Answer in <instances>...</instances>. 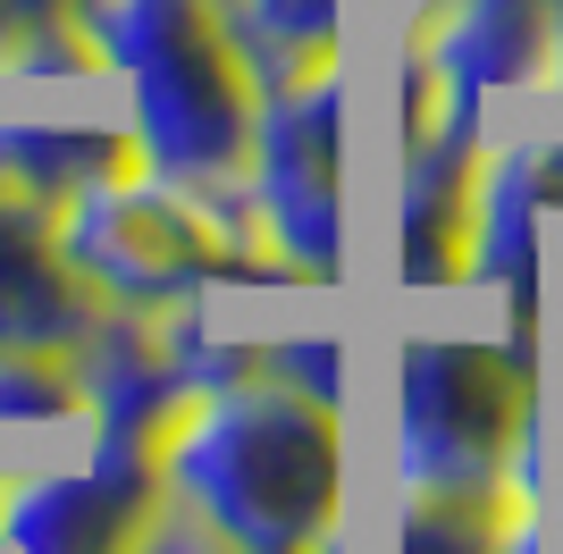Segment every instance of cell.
<instances>
[{"label": "cell", "instance_id": "6da1fadb", "mask_svg": "<svg viewBox=\"0 0 563 554\" xmlns=\"http://www.w3.org/2000/svg\"><path fill=\"white\" fill-rule=\"evenodd\" d=\"M161 479L244 554H311L329 530H345V412L253 369L194 395V412L161 445Z\"/></svg>", "mask_w": 563, "mask_h": 554}, {"label": "cell", "instance_id": "7a4b0ae2", "mask_svg": "<svg viewBox=\"0 0 563 554\" xmlns=\"http://www.w3.org/2000/svg\"><path fill=\"white\" fill-rule=\"evenodd\" d=\"M76 34L93 43V68L126 85L118 118L152 177L194 193L244 177L261 76L235 51L219 0H76Z\"/></svg>", "mask_w": 563, "mask_h": 554}, {"label": "cell", "instance_id": "3957f363", "mask_svg": "<svg viewBox=\"0 0 563 554\" xmlns=\"http://www.w3.org/2000/svg\"><path fill=\"white\" fill-rule=\"evenodd\" d=\"M59 253L101 302H126V311H177V302L228 295V286H303L261 244L244 177L219 193L168 185L152 168L101 177L76 202H59Z\"/></svg>", "mask_w": 563, "mask_h": 554}, {"label": "cell", "instance_id": "277c9868", "mask_svg": "<svg viewBox=\"0 0 563 554\" xmlns=\"http://www.w3.org/2000/svg\"><path fill=\"white\" fill-rule=\"evenodd\" d=\"M539 353L505 336H412L396 353V496L429 487H505L547 505Z\"/></svg>", "mask_w": 563, "mask_h": 554}, {"label": "cell", "instance_id": "5b68a950", "mask_svg": "<svg viewBox=\"0 0 563 554\" xmlns=\"http://www.w3.org/2000/svg\"><path fill=\"white\" fill-rule=\"evenodd\" d=\"M244 202L261 219V244L303 286L345 277V59L261 92Z\"/></svg>", "mask_w": 563, "mask_h": 554}, {"label": "cell", "instance_id": "8992f818", "mask_svg": "<svg viewBox=\"0 0 563 554\" xmlns=\"http://www.w3.org/2000/svg\"><path fill=\"white\" fill-rule=\"evenodd\" d=\"M168 505L152 445L85 437L59 470H0V554H126Z\"/></svg>", "mask_w": 563, "mask_h": 554}, {"label": "cell", "instance_id": "52a82bcc", "mask_svg": "<svg viewBox=\"0 0 563 554\" xmlns=\"http://www.w3.org/2000/svg\"><path fill=\"white\" fill-rule=\"evenodd\" d=\"M68 362H76V387H85V437L152 445V454L177 437V420L202 395L177 362V345H168V311L101 302V320L85 328V345Z\"/></svg>", "mask_w": 563, "mask_h": 554}, {"label": "cell", "instance_id": "ba28073f", "mask_svg": "<svg viewBox=\"0 0 563 554\" xmlns=\"http://www.w3.org/2000/svg\"><path fill=\"white\" fill-rule=\"evenodd\" d=\"M101 320V295L59 253V210L0 185V345L76 353Z\"/></svg>", "mask_w": 563, "mask_h": 554}, {"label": "cell", "instance_id": "9c48e42d", "mask_svg": "<svg viewBox=\"0 0 563 554\" xmlns=\"http://www.w3.org/2000/svg\"><path fill=\"white\" fill-rule=\"evenodd\" d=\"M412 43L438 59L446 85L471 92H547L555 59V18L547 0H421V34Z\"/></svg>", "mask_w": 563, "mask_h": 554}, {"label": "cell", "instance_id": "30bf717a", "mask_svg": "<svg viewBox=\"0 0 563 554\" xmlns=\"http://www.w3.org/2000/svg\"><path fill=\"white\" fill-rule=\"evenodd\" d=\"M126 168H143L126 118H0V185H18L51 210Z\"/></svg>", "mask_w": 563, "mask_h": 554}, {"label": "cell", "instance_id": "8fae6325", "mask_svg": "<svg viewBox=\"0 0 563 554\" xmlns=\"http://www.w3.org/2000/svg\"><path fill=\"white\" fill-rule=\"evenodd\" d=\"M514 512L521 505L505 487H429V496H404L396 554H496Z\"/></svg>", "mask_w": 563, "mask_h": 554}, {"label": "cell", "instance_id": "7c38bea8", "mask_svg": "<svg viewBox=\"0 0 563 554\" xmlns=\"http://www.w3.org/2000/svg\"><path fill=\"white\" fill-rule=\"evenodd\" d=\"M0 429H85V387L68 353L0 345Z\"/></svg>", "mask_w": 563, "mask_h": 554}, {"label": "cell", "instance_id": "4fadbf2b", "mask_svg": "<svg viewBox=\"0 0 563 554\" xmlns=\"http://www.w3.org/2000/svg\"><path fill=\"white\" fill-rule=\"evenodd\" d=\"M261 369L345 412V345L336 336H261Z\"/></svg>", "mask_w": 563, "mask_h": 554}, {"label": "cell", "instance_id": "5bb4252c", "mask_svg": "<svg viewBox=\"0 0 563 554\" xmlns=\"http://www.w3.org/2000/svg\"><path fill=\"white\" fill-rule=\"evenodd\" d=\"M126 554H244V546H235L228 530H211L194 505H177V496H168V505L143 521V538H135Z\"/></svg>", "mask_w": 563, "mask_h": 554}, {"label": "cell", "instance_id": "9a60e30c", "mask_svg": "<svg viewBox=\"0 0 563 554\" xmlns=\"http://www.w3.org/2000/svg\"><path fill=\"white\" fill-rule=\"evenodd\" d=\"M9 18H18V43L25 34H76V0H9Z\"/></svg>", "mask_w": 563, "mask_h": 554}, {"label": "cell", "instance_id": "2e32d148", "mask_svg": "<svg viewBox=\"0 0 563 554\" xmlns=\"http://www.w3.org/2000/svg\"><path fill=\"white\" fill-rule=\"evenodd\" d=\"M530 185H539V210H563V143H530Z\"/></svg>", "mask_w": 563, "mask_h": 554}, {"label": "cell", "instance_id": "e0dca14e", "mask_svg": "<svg viewBox=\"0 0 563 554\" xmlns=\"http://www.w3.org/2000/svg\"><path fill=\"white\" fill-rule=\"evenodd\" d=\"M496 554H547V505H521L514 521H505V546Z\"/></svg>", "mask_w": 563, "mask_h": 554}, {"label": "cell", "instance_id": "ac0fdd59", "mask_svg": "<svg viewBox=\"0 0 563 554\" xmlns=\"http://www.w3.org/2000/svg\"><path fill=\"white\" fill-rule=\"evenodd\" d=\"M547 18H555V59H547V92H563V0H547Z\"/></svg>", "mask_w": 563, "mask_h": 554}, {"label": "cell", "instance_id": "d6986e66", "mask_svg": "<svg viewBox=\"0 0 563 554\" xmlns=\"http://www.w3.org/2000/svg\"><path fill=\"white\" fill-rule=\"evenodd\" d=\"M9 43H18V18H9V0H0V68H9Z\"/></svg>", "mask_w": 563, "mask_h": 554}, {"label": "cell", "instance_id": "ffe728a7", "mask_svg": "<svg viewBox=\"0 0 563 554\" xmlns=\"http://www.w3.org/2000/svg\"><path fill=\"white\" fill-rule=\"evenodd\" d=\"M311 554H345V530H329V538H320V546H311Z\"/></svg>", "mask_w": 563, "mask_h": 554}]
</instances>
